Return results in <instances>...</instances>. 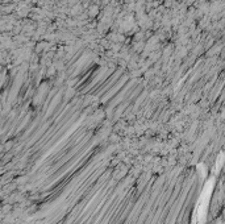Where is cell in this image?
Returning <instances> with one entry per match:
<instances>
[{
    "label": "cell",
    "mask_w": 225,
    "mask_h": 224,
    "mask_svg": "<svg viewBox=\"0 0 225 224\" xmlns=\"http://www.w3.org/2000/svg\"><path fill=\"white\" fill-rule=\"evenodd\" d=\"M82 2H83V3H84V4H87L88 2H91V0H82Z\"/></svg>",
    "instance_id": "obj_2"
},
{
    "label": "cell",
    "mask_w": 225,
    "mask_h": 224,
    "mask_svg": "<svg viewBox=\"0 0 225 224\" xmlns=\"http://www.w3.org/2000/svg\"><path fill=\"white\" fill-rule=\"evenodd\" d=\"M87 15L89 17H95L99 15V5L98 4H94L91 7H88V11H87Z\"/></svg>",
    "instance_id": "obj_1"
}]
</instances>
